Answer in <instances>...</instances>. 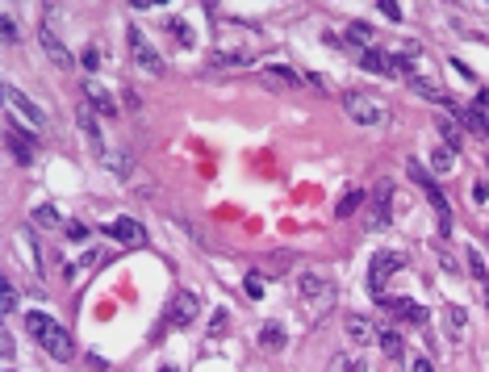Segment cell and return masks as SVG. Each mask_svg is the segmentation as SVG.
I'll return each mask as SVG.
<instances>
[{
	"label": "cell",
	"mask_w": 489,
	"mask_h": 372,
	"mask_svg": "<svg viewBox=\"0 0 489 372\" xmlns=\"http://www.w3.org/2000/svg\"><path fill=\"white\" fill-rule=\"evenodd\" d=\"M376 5H380V13H385L389 21H402V9L393 5V0H376Z\"/></svg>",
	"instance_id": "obj_39"
},
{
	"label": "cell",
	"mask_w": 489,
	"mask_h": 372,
	"mask_svg": "<svg viewBox=\"0 0 489 372\" xmlns=\"http://www.w3.org/2000/svg\"><path fill=\"white\" fill-rule=\"evenodd\" d=\"M34 222L38 226H63V218H59V209H54V205H38L34 209Z\"/></svg>",
	"instance_id": "obj_31"
},
{
	"label": "cell",
	"mask_w": 489,
	"mask_h": 372,
	"mask_svg": "<svg viewBox=\"0 0 489 372\" xmlns=\"http://www.w3.org/2000/svg\"><path fill=\"white\" fill-rule=\"evenodd\" d=\"M347 38H351L356 46H364V50H368V42H372V25H364V21H351V25H347Z\"/></svg>",
	"instance_id": "obj_32"
},
{
	"label": "cell",
	"mask_w": 489,
	"mask_h": 372,
	"mask_svg": "<svg viewBox=\"0 0 489 372\" xmlns=\"http://www.w3.org/2000/svg\"><path fill=\"white\" fill-rule=\"evenodd\" d=\"M393 218V184L389 180H380L372 188V209H368V226H385Z\"/></svg>",
	"instance_id": "obj_14"
},
{
	"label": "cell",
	"mask_w": 489,
	"mask_h": 372,
	"mask_svg": "<svg viewBox=\"0 0 489 372\" xmlns=\"http://www.w3.org/2000/svg\"><path fill=\"white\" fill-rule=\"evenodd\" d=\"M159 372H176V368H159Z\"/></svg>",
	"instance_id": "obj_43"
},
{
	"label": "cell",
	"mask_w": 489,
	"mask_h": 372,
	"mask_svg": "<svg viewBox=\"0 0 489 372\" xmlns=\"http://www.w3.org/2000/svg\"><path fill=\"white\" fill-rule=\"evenodd\" d=\"M80 63H84L88 72H96V63H100V50H96V46H84V50H80Z\"/></svg>",
	"instance_id": "obj_37"
},
{
	"label": "cell",
	"mask_w": 489,
	"mask_h": 372,
	"mask_svg": "<svg viewBox=\"0 0 489 372\" xmlns=\"http://www.w3.org/2000/svg\"><path fill=\"white\" fill-rule=\"evenodd\" d=\"M76 122H80V130H84L88 146H92L96 155H105V134H100V126H96V113H92V105H88V100H84V105H76Z\"/></svg>",
	"instance_id": "obj_15"
},
{
	"label": "cell",
	"mask_w": 489,
	"mask_h": 372,
	"mask_svg": "<svg viewBox=\"0 0 489 372\" xmlns=\"http://www.w3.org/2000/svg\"><path fill=\"white\" fill-rule=\"evenodd\" d=\"M100 234L118 239V243H126V247H142V243H146V226L134 222V218H113V222H105Z\"/></svg>",
	"instance_id": "obj_12"
},
{
	"label": "cell",
	"mask_w": 489,
	"mask_h": 372,
	"mask_svg": "<svg viewBox=\"0 0 489 372\" xmlns=\"http://www.w3.org/2000/svg\"><path fill=\"white\" fill-rule=\"evenodd\" d=\"M347 339L351 343H360V347H368V343H376L380 339V331L372 327V318H364V314H347Z\"/></svg>",
	"instance_id": "obj_16"
},
{
	"label": "cell",
	"mask_w": 489,
	"mask_h": 372,
	"mask_svg": "<svg viewBox=\"0 0 489 372\" xmlns=\"http://www.w3.org/2000/svg\"><path fill=\"white\" fill-rule=\"evenodd\" d=\"M360 205H364V193H360V188H347V193L339 197V205H335V218H351Z\"/></svg>",
	"instance_id": "obj_27"
},
{
	"label": "cell",
	"mask_w": 489,
	"mask_h": 372,
	"mask_svg": "<svg viewBox=\"0 0 489 372\" xmlns=\"http://www.w3.org/2000/svg\"><path fill=\"white\" fill-rule=\"evenodd\" d=\"M376 343H380V351H385L389 360H406V339H402L398 331H380Z\"/></svg>",
	"instance_id": "obj_25"
},
{
	"label": "cell",
	"mask_w": 489,
	"mask_h": 372,
	"mask_svg": "<svg viewBox=\"0 0 489 372\" xmlns=\"http://www.w3.org/2000/svg\"><path fill=\"white\" fill-rule=\"evenodd\" d=\"M0 34H5V42L13 46V42H21V30H17V21L5 13V17H0Z\"/></svg>",
	"instance_id": "obj_34"
},
{
	"label": "cell",
	"mask_w": 489,
	"mask_h": 372,
	"mask_svg": "<svg viewBox=\"0 0 489 372\" xmlns=\"http://www.w3.org/2000/svg\"><path fill=\"white\" fill-rule=\"evenodd\" d=\"M331 372H364V364H356L351 355H335L331 360Z\"/></svg>",
	"instance_id": "obj_35"
},
{
	"label": "cell",
	"mask_w": 489,
	"mask_h": 372,
	"mask_svg": "<svg viewBox=\"0 0 489 372\" xmlns=\"http://www.w3.org/2000/svg\"><path fill=\"white\" fill-rule=\"evenodd\" d=\"M122 105H130V109H138V92H130V88H126V92H122Z\"/></svg>",
	"instance_id": "obj_42"
},
{
	"label": "cell",
	"mask_w": 489,
	"mask_h": 372,
	"mask_svg": "<svg viewBox=\"0 0 489 372\" xmlns=\"http://www.w3.org/2000/svg\"><path fill=\"white\" fill-rule=\"evenodd\" d=\"M485 164H489V159H485Z\"/></svg>",
	"instance_id": "obj_44"
},
{
	"label": "cell",
	"mask_w": 489,
	"mask_h": 372,
	"mask_svg": "<svg viewBox=\"0 0 489 372\" xmlns=\"http://www.w3.org/2000/svg\"><path fill=\"white\" fill-rule=\"evenodd\" d=\"M380 309L398 322H410V327H422L426 322V305H418L414 297H380Z\"/></svg>",
	"instance_id": "obj_11"
},
{
	"label": "cell",
	"mask_w": 489,
	"mask_h": 372,
	"mask_svg": "<svg viewBox=\"0 0 489 372\" xmlns=\"http://www.w3.org/2000/svg\"><path fill=\"white\" fill-rule=\"evenodd\" d=\"M360 67H364V72H376V76H393V80H398V76L410 80V76L418 72L406 55H389V50H376V46H368L364 55H360Z\"/></svg>",
	"instance_id": "obj_4"
},
{
	"label": "cell",
	"mask_w": 489,
	"mask_h": 372,
	"mask_svg": "<svg viewBox=\"0 0 489 372\" xmlns=\"http://www.w3.org/2000/svg\"><path fill=\"white\" fill-rule=\"evenodd\" d=\"M100 164L113 172L118 180H130V172H134V155H130V151H105V155H100Z\"/></svg>",
	"instance_id": "obj_19"
},
{
	"label": "cell",
	"mask_w": 489,
	"mask_h": 372,
	"mask_svg": "<svg viewBox=\"0 0 489 372\" xmlns=\"http://www.w3.org/2000/svg\"><path fill=\"white\" fill-rule=\"evenodd\" d=\"M452 164H456V151H448V146H435V151H431V168L439 172V176L452 172Z\"/></svg>",
	"instance_id": "obj_29"
},
{
	"label": "cell",
	"mask_w": 489,
	"mask_h": 372,
	"mask_svg": "<svg viewBox=\"0 0 489 372\" xmlns=\"http://www.w3.org/2000/svg\"><path fill=\"white\" fill-rule=\"evenodd\" d=\"M84 100L92 105L96 113H105V118H118V105H113V96H109L96 80H84Z\"/></svg>",
	"instance_id": "obj_17"
},
{
	"label": "cell",
	"mask_w": 489,
	"mask_h": 372,
	"mask_svg": "<svg viewBox=\"0 0 489 372\" xmlns=\"http://www.w3.org/2000/svg\"><path fill=\"white\" fill-rule=\"evenodd\" d=\"M259 76H263V84H268V88H289V84H297V80H301L293 67H263Z\"/></svg>",
	"instance_id": "obj_21"
},
{
	"label": "cell",
	"mask_w": 489,
	"mask_h": 372,
	"mask_svg": "<svg viewBox=\"0 0 489 372\" xmlns=\"http://www.w3.org/2000/svg\"><path fill=\"white\" fill-rule=\"evenodd\" d=\"M105 259H109V255H105V251H88V255H84V259H76V263H67V268H63V276H67V281H72V276H80V272H84V268H96V263H105Z\"/></svg>",
	"instance_id": "obj_28"
},
{
	"label": "cell",
	"mask_w": 489,
	"mask_h": 372,
	"mask_svg": "<svg viewBox=\"0 0 489 372\" xmlns=\"http://www.w3.org/2000/svg\"><path fill=\"white\" fill-rule=\"evenodd\" d=\"M25 331H30V339H34L46 355H54V360H72V355H76V343H72L67 327L54 322V318H46V314H25Z\"/></svg>",
	"instance_id": "obj_1"
},
{
	"label": "cell",
	"mask_w": 489,
	"mask_h": 372,
	"mask_svg": "<svg viewBox=\"0 0 489 372\" xmlns=\"http://www.w3.org/2000/svg\"><path fill=\"white\" fill-rule=\"evenodd\" d=\"M398 268H406V255L402 251H376L372 263H368V293L372 297H385V285H389V276Z\"/></svg>",
	"instance_id": "obj_6"
},
{
	"label": "cell",
	"mask_w": 489,
	"mask_h": 372,
	"mask_svg": "<svg viewBox=\"0 0 489 372\" xmlns=\"http://www.w3.org/2000/svg\"><path fill=\"white\" fill-rule=\"evenodd\" d=\"M226 322H230V309H217V314H213V322H209V339H222Z\"/></svg>",
	"instance_id": "obj_33"
},
{
	"label": "cell",
	"mask_w": 489,
	"mask_h": 372,
	"mask_svg": "<svg viewBox=\"0 0 489 372\" xmlns=\"http://www.w3.org/2000/svg\"><path fill=\"white\" fill-rule=\"evenodd\" d=\"M464 263H468V276H472V281L489 285V263L481 259V251H477V247H464Z\"/></svg>",
	"instance_id": "obj_24"
},
{
	"label": "cell",
	"mask_w": 489,
	"mask_h": 372,
	"mask_svg": "<svg viewBox=\"0 0 489 372\" xmlns=\"http://www.w3.org/2000/svg\"><path fill=\"white\" fill-rule=\"evenodd\" d=\"M0 309H5V314H13L17 309V285L5 276V281H0Z\"/></svg>",
	"instance_id": "obj_30"
},
{
	"label": "cell",
	"mask_w": 489,
	"mask_h": 372,
	"mask_svg": "<svg viewBox=\"0 0 489 372\" xmlns=\"http://www.w3.org/2000/svg\"><path fill=\"white\" fill-rule=\"evenodd\" d=\"M439 134H444V146H448V151H456V155L464 151V130H460L452 118H439Z\"/></svg>",
	"instance_id": "obj_23"
},
{
	"label": "cell",
	"mask_w": 489,
	"mask_h": 372,
	"mask_svg": "<svg viewBox=\"0 0 489 372\" xmlns=\"http://www.w3.org/2000/svg\"><path fill=\"white\" fill-rule=\"evenodd\" d=\"M472 197H477V201H485V197H489V184H485V180H477V184H472Z\"/></svg>",
	"instance_id": "obj_41"
},
{
	"label": "cell",
	"mask_w": 489,
	"mask_h": 372,
	"mask_svg": "<svg viewBox=\"0 0 489 372\" xmlns=\"http://www.w3.org/2000/svg\"><path fill=\"white\" fill-rule=\"evenodd\" d=\"M410 372H435V364H431L426 355H414V360H410Z\"/></svg>",
	"instance_id": "obj_40"
},
{
	"label": "cell",
	"mask_w": 489,
	"mask_h": 372,
	"mask_svg": "<svg viewBox=\"0 0 489 372\" xmlns=\"http://www.w3.org/2000/svg\"><path fill=\"white\" fill-rule=\"evenodd\" d=\"M126 46H130V59H134V67L138 72H146V76H163L168 72V63H163V55L151 46V38L142 34V30H126Z\"/></svg>",
	"instance_id": "obj_5"
},
{
	"label": "cell",
	"mask_w": 489,
	"mask_h": 372,
	"mask_svg": "<svg viewBox=\"0 0 489 372\" xmlns=\"http://www.w3.org/2000/svg\"><path fill=\"white\" fill-rule=\"evenodd\" d=\"M63 230H67V239H72V243H84V239H88V226H84V222H67Z\"/></svg>",
	"instance_id": "obj_38"
},
{
	"label": "cell",
	"mask_w": 489,
	"mask_h": 372,
	"mask_svg": "<svg viewBox=\"0 0 489 372\" xmlns=\"http://www.w3.org/2000/svg\"><path fill=\"white\" fill-rule=\"evenodd\" d=\"M5 100L13 105V109H17L21 118H30V126H34V130H46V126H50V118L38 109V105H34V100H30V96H25L17 84H5Z\"/></svg>",
	"instance_id": "obj_13"
},
{
	"label": "cell",
	"mask_w": 489,
	"mask_h": 372,
	"mask_svg": "<svg viewBox=\"0 0 489 372\" xmlns=\"http://www.w3.org/2000/svg\"><path fill=\"white\" fill-rule=\"evenodd\" d=\"M343 113H347L356 126H364V130H380V126H389V105L380 100L376 92H360V88L343 92Z\"/></svg>",
	"instance_id": "obj_2"
},
{
	"label": "cell",
	"mask_w": 489,
	"mask_h": 372,
	"mask_svg": "<svg viewBox=\"0 0 489 372\" xmlns=\"http://www.w3.org/2000/svg\"><path fill=\"white\" fill-rule=\"evenodd\" d=\"M5 146H9V155L17 159L21 168H30L34 159H38V138H34L25 126H17L13 118H5Z\"/></svg>",
	"instance_id": "obj_7"
},
{
	"label": "cell",
	"mask_w": 489,
	"mask_h": 372,
	"mask_svg": "<svg viewBox=\"0 0 489 372\" xmlns=\"http://www.w3.org/2000/svg\"><path fill=\"white\" fill-rule=\"evenodd\" d=\"M38 42H42V50H46V59L54 63V67H72V50H67V42L59 38V30H54V21L46 17L42 25H38Z\"/></svg>",
	"instance_id": "obj_10"
},
{
	"label": "cell",
	"mask_w": 489,
	"mask_h": 372,
	"mask_svg": "<svg viewBox=\"0 0 489 372\" xmlns=\"http://www.w3.org/2000/svg\"><path fill=\"white\" fill-rule=\"evenodd\" d=\"M444 327H448V339H464V327H468L464 305H456V301L444 305Z\"/></svg>",
	"instance_id": "obj_20"
},
{
	"label": "cell",
	"mask_w": 489,
	"mask_h": 372,
	"mask_svg": "<svg viewBox=\"0 0 489 372\" xmlns=\"http://www.w3.org/2000/svg\"><path fill=\"white\" fill-rule=\"evenodd\" d=\"M243 289H247V297H263V276H259V272H247Z\"/></svg>",
	"instance_id": "obj_36"
},
{
	"label": "cell",
	"mask_w": 489,
	"mask_h": 372,
	"mask_svg": "<svg viewBox=\"0 0 489 372\" xmlns=\"http://www.w3.org/2000/svg\"><path fill=\"white\" fill-rule=\"evenodd\" d=\"M255 343H259L263 351H285V347H289V331H285L281 322H263L259 335H255Z\"/></svg>",
	"instance_id": "obj_18"
},
{
	"label": "cell",
	"mask_w": 489,
	"mask_h": 372,
	"mask_svg": "<svg viewBox=\"0 0 489 372\" xmlns=\"http://www.w3.org/2000/svg\"><path fill=\"white\" fill-rule=\"evenodd\" d=\"M255 55H251V50H217V55L209 59L213 67H247Z\"/></svg>",
	"instance_id": "obj_22"
},
{
	"label": "cell",
	"mask_w": 489,
	"mask_h": 372,
	"mask_svg": "<svg viewBox=\"0 0 489 372\" xmlns=\"http://www.w3.org/2000/svg\"><path fill=\"white\" fill-rule=\"evenodd\" d=\"M197 309H201L197 293H193V289H180V293L168 301V309H163V327H193V322H197Z\"/></svg>",
	"instance_id": "obj_8"
},
{
	"label": "cell",
	"mask_w": 489,
	"mask_h": 372,
	"mask_svg": "<svg viewBox=\"0 0 489 372\" xmlns=\"http://www.w3.org/2000/svg\"><path fill=\"white\" fill-rule=\"evenodd\" d=\"M163 30H168L180 46H193L197 42V34H193V25L188 21H180V17H163Z\"/></svg>",
	"instance_id": "obj_26"
},
{
	"label": "cell",
	"mask_w": 489,
	"mask_h": 372,
	"mask_svg": "<svg viewBox=\"0 0 489 372\" xmlns=\"http://www.w3.org/2000/svg\"><path fill=\"white\" fill-rule=\"evenodd\" d=\"M406 172H410V180L426 193V201H431V209H435V218H439V239H452V205H448L444 188L431 180V172L418 164V159H406Z\"/></svg>",
	"instance_id": "obj_3"
},
{
	"label": "cell",
	"mask_w": 489,
	"mask_h": 372,
	"mask_svg": "<svg viewBox=\"0 0 489 372\" xmlns=\"http://www.w3.org/2000/svg\"><path fill=\"white\" fill-rule=\"evenodd\" d=\"M297 293H301V301L314 305V309H326V305L335 301V285L326 281V276H318V272H301V276H297Z\"/></svg>",
	"instance_id": "obj_9"
}]
</instances>
